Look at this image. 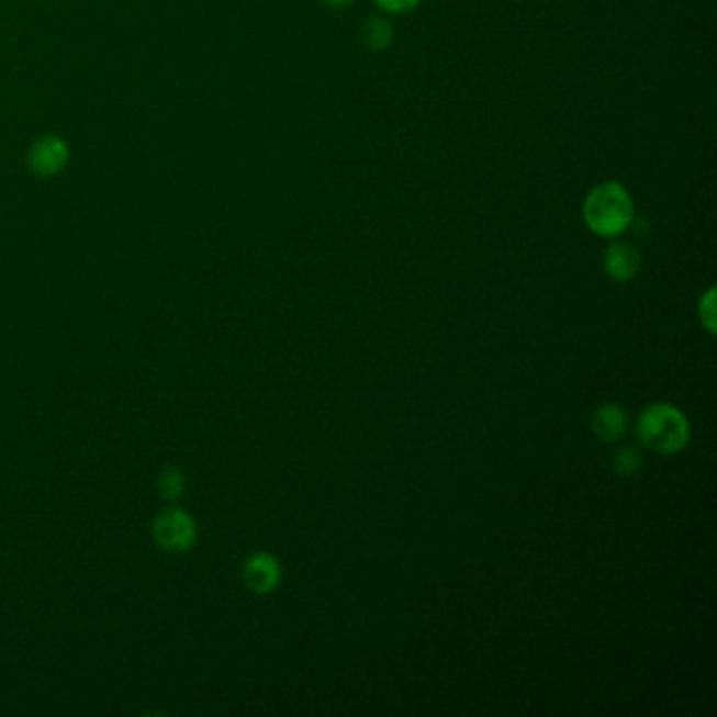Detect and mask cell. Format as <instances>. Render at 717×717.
<instances>
[{"instance_id":"obj_13","label":"cell","mask_w":717,"mask_h":717,"mask_svg":"<svg viewBox=\"0 0 717 717\" xmlns=\"http://www.w3.org/2000/svg\"><path fill=\"white\" fill-rule=\"evenodd\" d=\"M326 7H333V9H346L349 4H354L356 0H322Z\"/></svg>"},{"instance_id":"obj_4","label":"cell","mask_w":717,"mask_h":717,"mask_svg":"<svg viewBox=\"0 0 717 717\" xmlns=\"http://www.w3.org/2000/svg\"><path fill=\"white\" fill-rule=\"evenodd\" d=\"M243 579L253 594H272L282 581L280 562L268 551H257L245 562Z\"/></svg>"},{"instance_id":"obj_10","label":"cell","mask_w":717,"mask_h":717,"mask_svg":"<svg viewBox=\"0 0 717 717\" xmlns=\"http://www.w3.org/2000/svg\"><path fill=\"white\" fill-rule=\"evenodd\" d=\"M158 489H160V495L165 496L167 501H177L183 493V489H186V480H183V475L179 471L167 470L160 475Z\"/></svg>"},{"instance_id":"obj_3","label":"cell","mask_w":717,"mask_h":717,"mask_svg":"<svg viewBox=\"0 0 717 717\" xmlns=\"http://www.w3.org/2000/svg\"><path fill=\"white\" fill-rule=\"evenodd\" d=\"M152 530H154L156 544L169 553L190 551L199 537L197 522L179 509L163 512L158 518L154 519Z\"/></svg>"},{"instance_id":"obj_8","label":"cell","mask_w":717,"mask_h":717,"mask_svg":"<svg viewBox=\"0 0 717 717\" xmlns=\"http://www.w3.org/2000/svg\"><path fill=\"white\" fill-rule=\"evenodd\" d=\"M362 38L372 51H385L394 43V27L383 18H371L362 27Z\"/></svg>"},{"instance_id":"obj_12","label":"cell","mask_w":717,"mask_h":717,"mask_svg":"<svg viewBox=\"0 0 717 717\" xmlns=\"http://www.w3.org/2000/svg\"><path fill=\"white\" fill-rule=\"evenodd\" d=\"M421 0H374V4L385 11V13H394V15H402V13H411L413 9L419 7Z\"/></svg>"},{"instance_id":"obj_11","label":"cell","mask_w":717,"mask_h":717,"mask_svg":"<svg viewBox=\"0 0 717 717\" xmlns=\"http://www.w3.org/2000/svg\"><path fill=\"white\" fill-rule=\"evenodd\" d=\"M698 318L709 335H716V289L712 287L698 303Z\"/></svg>"},{"instance_id":"obj_7","label":"cell","mask_w":717,"mask_h":717,"mask_svg":"<svg viewBox=\"0 0 717 717\" xmlns=\"http://www.w3.org/2000/svg\"><path fill=\"white\" fill-rule=\"evenodd\" d=\"M627 423L629 419H627L625 408L608 402V404H602L595 408L592 429L602 442H617L627 432Z\"/></svg>"},{"instance_id":"obj_1","label":"cell","mask_w":717,"mask_h":717,"mask_svg":"<svg viewBox=\"0 0 717 717\" xmlns=\"http://www.w3.org/2000/svg\"><path fill=\"white\" fill-rule=\"evenodd\" d=\"M634 199L618 181H604L592 188L583 202V220L602 238H617L634 223Z\"/></svg>"},{"instance_id":"obj_5","label":"cell","mask_w":717,"mask_h":717,"mask_svg":"<svg viewBox=\"0 0 717 717\" xmlns=\"http://www.w3.org/2000/svg\"><path fill=\"white\" fill-rule=\"evenodd\" d=\"M642 268V259L638 248L629 243H613L604 253V270L615 282L634 280Z\"/></svg>"},{"instance_id":"obj_2","label":"cell","mask_w":717,"mask_h":717,"mask_svg":"<svg viewBox=\"0 0 717 717\" xmlns=\"http://www.w3.org/2000/svg\"><path fill=\"white\" fill-rule=\"evenodd\" d=\"M638 438L657 455H677L691 442V423L686 415L668 402L646 406L636 425Z\"/></svg>"},{"instance_id":"obj_6","label":"cell","mask_w":717,"mask_h":717,"mask_svg":"<svg viewBox=\"0 0 717 717\" xmlns=\"http://www.w3.org/2000/svg\"><path fill=\"white\" fill-rule=\"evenodd\" d=\"M70 158V149L66 142L57 137H45L41 139L32 152H30V165L36 173L55 175L59 173Z\"/></svg>"},{"instance_id":"obj_9","label":"cell","mask_w":717,"mask_h":717,"mask_svg":"<svg viewBox=\"0 0 717 717\" xmlns=\"http://www.w3.org/2000/svg\"><path fill=\"white\" fill-rule=\"evenodd\" d=\"M642 468V452L636 446H623L613 455V470L618 475H634Z\"/></svg>"}]
</instances>
